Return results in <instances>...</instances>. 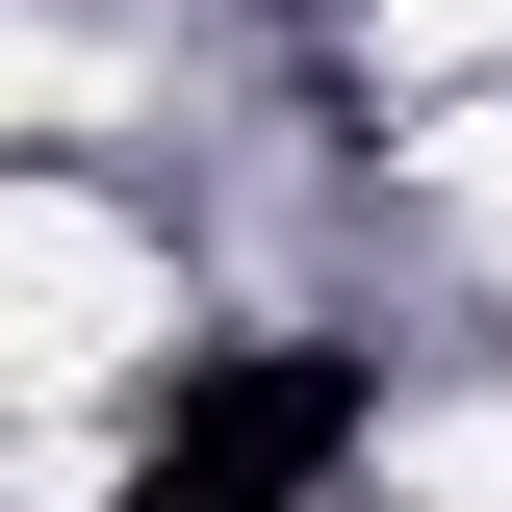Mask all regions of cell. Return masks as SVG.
<instances>
[{
  "mask_svg": "<svg viewBox=\"0 0 512 512\" xmlns=\"http://www.w3.org/2000/svg\"><path fill=\"white\" fill-rule=\"evenodd\" d=\"M410 154H436V205H461V231L512 256V103H461V128H410Z\"/></svg>",
  "mask_w": 512,
  "mask_h": 512,
  "instance_id": "obj_2",
  "label": "cell"
},
{
  "mask_svg": "<svg viewBox=\"0 0 512 512\" xmlns=\"http://www.w3.org/2000/svg\"><path fill=\"white\" fill-rule=\"evenodd\" d=\"M128 359H180V231L0 154V384H128Z\"/></svg>",
  "mask_w": 512,
  "mask_h": 512,
  "instance_id": "obj_1",
  "label": "cell"
},
{
  "mask_svg": "<svg viewBox=\"0 0 512 512\" xmlns=\"http://www.w3.org/2000/svg\"><path fill=\"white\" fill-rule=\"evenodd\" d=\"M26 103H77V52L26 26V0H0V128H26Z\"/></svg>",
  "mask_w": 512,
  "mask_h": 512,
  "instance_id": "obj_3",
  "label": "cell"
}]
</instances>
